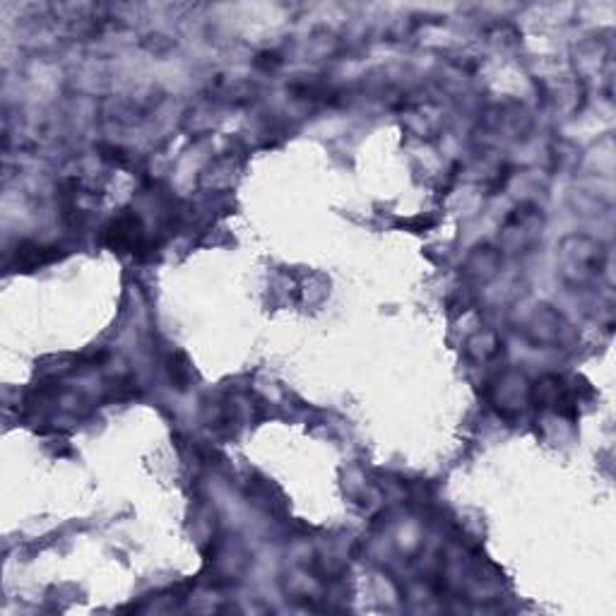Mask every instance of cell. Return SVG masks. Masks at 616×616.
<instances>
[{"label": "cell", "instance_id": "cell-3", "mask_svg": "<svg viewBox=\"0 0 616 616\" xmlns=\"http://www.w3.org/2000/svg\"><path fill=\"white\" fill-rule=\"evenodd\" d=\"M525 333L535 345L559 347L564 345L566 337L571 335V325L566 323V318L561 316L554 306L537 304L527 313Z\"/></svg>", "mask_w": 616, "mask_h": 616}, {"label": "cell", "instance_id": "cell-1", "mask_svg": "<svg viewBox=\"0 0 616 616\" xmlns=\"http://www.w3.org/2000/svg\"><path fill=\"white\" fill-rule=\"evenodd\" d=\"M607 248L588 234L566 236L556 251V272L571 289H590L607 272Z\"/></svg>", "mask_w": 616, "mask_h": 616}, {"label": "cell", "instance_id": "cell-6", "mask_svg": "<svg viewBox=\"0 0 616 616\" xmlns=\"http://www.w3.org/2000/svg\"><path fill=\"white\" fill-rule=\"evenodd\" d=\"M503 253L494 246H479L465 260V272L477 282H489L499 275Z\"/></svg>", "mask_w": 616, "mask_h": 616}, {"label": "cell", "instance_id": "cell-7", "mask_svg": "<svg viewBox=\"0 0 616 616\" xmlns=\"http://www.w3.org/2000/svg\"><path fill=\"white\" fill-rule=\"evenodd\" d=\"M467 352L472 354L477 361H489L501 352V340L499 335L491 333V330H479L477 335H472L467 340Z\"/></svg>", "mask_w": 616, "mask_h": 616}, {"label": "cell", "instance_id": "cell-2", "mask_svg": "<svg viewBox=\"0 0 616 616\" xmlns=\"http://www.w3.org/2000/svg\"><path fill=\"white\" fill-rule=\"evenodd\" d=\"M544 219L542 212L532 205H520L508 215L506 224L501 229V246L499 251L503 253H525L539 241L542 234Z\"/></svg>", "mask_w": 616, "mask_h": 616}, {"label": "cell", "instance_id": "cell-4", "mask_svg": "<svg viewBox=\"0 0 616 616\" xmlns=\"http://www.w3.org/2000/svg\"><path fill=\"white\" fill-rule=\"evenodd\" d=\"M530 402H535L542 410H554L556 414H573V393L559 376H547L530 385Z\"/></svg>", "mask_w": 616, "mask_h": 616}, {"label": "cell", "instance_id": "cell-5", "mask_svg": "<svg viewBox=\"0 0 616 616\" xmlns=\"http://www.w3.org/2000/svg\"><path fill=\"white\" fill-rule=\"evenodd\" d=\"M494 402L499 405L501 412H520L525 402H530V385H527L525 376L520 373H506L499 378L494 390Z\"/></svg>", "mask_w": 616, "mask_h": 616}]
</instances>
